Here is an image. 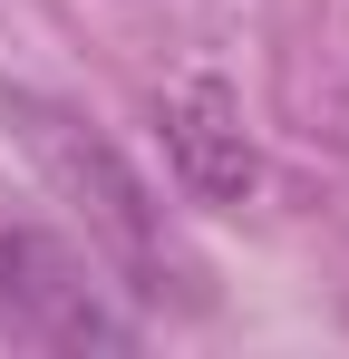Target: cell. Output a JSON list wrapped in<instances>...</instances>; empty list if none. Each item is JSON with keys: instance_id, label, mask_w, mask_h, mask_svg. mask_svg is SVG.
<instances>
[{"instance_id": "1", "label": "cell", "mask_w": 349, "mask_h": 359, "mask_svg": "<svg viewBox=\"0 0 349 359\" xmlns=\"http://www.w3.org/2000/svg\"><path fill=\"white\" fill-rule=\"evenodd\" d=\"M0 117L20 126V146H29V165L78 204V224H88V252L107 262L116 282L136 301H165L174 292V252H165V214H156V194L146 175L116 156V136L88 107H68V97H39V88H0Z\"/></svg>"}, {"instance_id": "3", "label": "cell", "mask_w": 349, "mask_h": 359, "mask_svg": "<svg viewBox=\"0 0 349 359\" xmlns=\"http://www.w3.org/2000/svg\"><path fill=\"white\" fill-rule=\"evenodd\" d=\"M165 165L194 204H242L262 184V146L242 126V97L224 78H184L165 97Z\"/></svg>"}, {"instance_id": "2", "label": "cell", "mask_w": 349, "mask_h": 359, "mask_svg": "<svg viewBox=\"0 0 349 359\" xmlns=\"http://www.w3.org/2000/svg\"><path fill=\"white\" fill-rule=\"evenodd\" d=\"M0 330L20 350H136V320L107 301L97 262L78 243H58L49 224H0Z\"/></svg>"}]
</instances>
